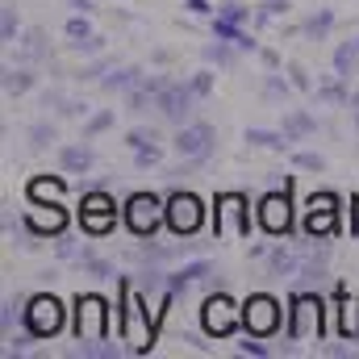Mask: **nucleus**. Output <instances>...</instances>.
Listing matches in <instances>:
<instances>
[{
  "mask_svg": "<svg viewBox=\"0 0 359 359\" xmlns=\"http://www.w3.org/2000/svg\"><path fill=\"white\" fill-rule=\"evenodd\" d=\"M117 334L130 343V351L147 355L155 347V326H151V309L142 305V297L130 288V280H121V313H117Z\"/></svg>",
  "mask_w": 359,
  "mask_h": 359,
  "instance_id": "obj_1",
  "label": "nucleus"
},
{
  "mask_svg": "<svg viewBox=\"0 0 359 359\" xmlns=\"http://www.w3.org/2000/svg\"><path fill=\"white\" fill-rule=\"evenodd\" d=\"M201 330L209 339H234L243 330V305L226 288L205 292V301H201Z\"/></svg>",
  "mask_w": 359,
  "mask_h": 359,
  "instance_id": "obj_2",
  "label": "nucleus"
},
{
  "mask_svg": "<svg viewBox=\"0 0 359 359\" xmlns=\"http://www.w3.org/2000/svg\"><path fill=\"white\" fill-rule=\"evenodd\" d=\"M121 222H126V230L142 243V238H155L159 226H168V209H163V201H159L155 192H134V196L121 205Z\"/></svg>",
  "mask_w": 359,
  "mask_h": 359,
  "instance_id": "obj_3",
  "label": "nucleus"
},
{
  "mask_svg": "<svg viewBox=\"0 0 359 359\" xmlns=\"http://www.w3.org/2000/svg\"><path fill=\"white\" fill-rule=\"evenodd\" d=\"M21 322H25L38 339H55V334L63 330V322H67V309H63V301H59L55 292H34V297L25 301V309H21Z\"/></svg>",
  "mask_w": 359,
  "mask_h": 359,
  "instance_id": "obj_4",
  "label": "nucleus"
},
{
  "mask_svg": "<svg viewBox=\"0 0 359 359\" xmlns=\"http://www.w3.org/2000/svg\"><path fill=\"white\" fill-rule=\"evenodd\" d=\"M280 326H284V309H280V301L271 292H251L243 301V330L247 334L271 339V334H280Z\"/></svg>",
  "mask_w": 359,
  "mask_h": 359,
  "instance_id": "obj_5",
  "label": "nucleus"
},
{
  "mask_svg": "<svg viewBox=\"0 0 359 359\" xmlns=\"http://www.w3.org/2000/svg\"><path fill=\"white\" fill-rule=\"evenodd\" d=\"M213 234L217 238H247L251 234V205L243 192H222L213 201Z\"/></svg>",
  "mask_w": 359,
  "mask_h": 359,
  "instance_id": "obj_6",
  "label": "nucleus"
},
{
  "mask_svg": "<svg viewBox=\"0 0 359 359\" xmlns=\"http://www.w3.org/2000/svg\"><path fill=\"white\" fill-rule=\"evenodd\" d=\"M163 209H168V230H172L176 238H192V234L201 230V222H205L201 196H196V192H184V188H172V192L163 196Z\"/></svg>",
  "mask_w": 359,
  "mask_h": 359,
  "instance_id": "obj_7",
  "label": "nucleus"
},
{
  "mask_svg": "<svg viewBox=\"0 0 359 359\" xmlns=\"http://www.w3.org/2000/svg\"><path fill=\"white\" fill-rule=\"evenodd\" d=\"M196 92H192V84L188 80H168L163 88H159V96H155V113L168 121V126H188L192 117H196Z\"/></svg>",
  "mask_w": 359,
  "mask_h": 359,
  "instance_id": "obj_8",
  "label": "nucleus"
},
{
  "mask_svg": "<svg viewBox=\"0 0 359 359\" xmlns=\"http://www.w3.org/2000/svg\"><path fill=\"white\" fill-rule=\"evenodd\" d=\"M339 209H343V196L339 192H313L309 196V209H305V238H322L330 243L339 234Z\"/></svg>",
  "mask_w": 359,
  "mask_h": 359,
  "instance_id": "obj_9",
  "label": "nucleus"
},
{
  "mask_svg": "<svg viewBox=\"0 0 359 359\" xmlns=\"http://www.w3.org/2000/svg\"><path fill=\"white\" fill-rule=\"evenodd\" d=\"M326 305H322V297L318 292H309V288H297V297H292V309H288V339L292 343H301V339H322V313Z\"/></svg>",
  "mask_w": 359,
  "mask_h": 359,
  "instance_id": "obj_10",
  "label": "nucleus"
},
{
  "mask_svg": "<svg viewBox=\"0 0 359 359\" xmlns=\"http://www.w3.org/2000/svg\"><path fill=\"white\" fill-rule=\"evenodd\" d=\"M172 147H176L180 159H196L201 168L213 159V151H217V130L209 126V121H201V117H192L188 126H180L176 138H172Z\"/></svg>",
  "mask_w": 359,
  "mask_h": 359,
  "instance_id": "obj_11",
  "label": "nucleus"
},
{
  "mask_svg": "<svg viewBox=\"0 0 359 359\" xmlns=\"http://www.w3.org/2000/svg\"><path fill=\"white\" fill-rule=\"evenodd\" d=\"M297 247H301V271L292 276V284H297V288H322L326 276H330V243L305 238V243H297Z\"/></svg>",
  "mask_w": 359,
  "mask_h": 359,
  "instance_id": "obj_12",
  "label": "nucleus"
},
{
  "mask_svg": "<svg viewBox=\"0 0 359 359\" xmlns=\"http://www.w3.org/2000/svg\"><path fill=\"white\" fill-rule=\"evenodd\" d=\"M80 226H84V234L92 238H104L113 226H117V201L109 196V192H84V201H80Z\"/></svg>",
  "mask_w": 359,
  "mask_h": 359,
  "instance_id": "obj_13",
  "label": "nucleus"
},
{
  "mask_svg": "<svg viewBox=\"0 0 359 359\" xmlns=\"http://www.w3.org/2000/svg\"><path fill=\"white\" fill-rule=\"evenodd\" d=\"M72 330H76V343L109 334V305H104V297H96V292H80L76 297V326Z\"/></svg>",
  "mask_w": 359,
  "mask_h": 359,
  "instance_id": "obj_14",
  "label": "nucleus"
},
{
  "mask_svg": "<svg viewBox=\"0 0 359 359\" xmlns=\"http://www.w3.org/2000/svg\"><path fill=\"white\" fill-rule=\"evenodd\" d=\"M259 226L268 230V234H292V201H288V184H284V192H264V201H259Z\"/></svg>",
  "mask_w": 359,
  "mask_h": 359,
  "instance_id": "obj_15",
  "label": "nucleus"
},
{
  "mask_svg": "<svg viewBox=\"0 0 359 359\" xmlns=\"http://www.w3.org/2000/svg\"><path fill=\"white\" fill-rule=\"evenodd\" d=\"M25 217L42 230V238H46V234H63V230H67V213H63V205H59V201H50V205H46V201H29V213H25Z\"/></svg>",
  "mask_w": 359,
  "mask_h": 359,
  "instance_id": "obj_16",
  "label": "nucleus"
},
{
  "mask_svg": "<svg viewBox=\"0 0 359 359\" xmlns=\"http://www.w3.org/2000/svg\"><path fill=\"white\" fill-rule=\"evenodd\" d=\"M59 163H63L67 176H88L92 168H96V151L88 147V138L84 142H63L59 147Z\"/></svg>",
  "mask_w": 359,
  "mask_h": 359,
  "instance_id": "obj_17",
  "label": "nucleus"
},
{
  "mask_svg": "<svg viewBox=\"0 0 359 359\" xmlns=\"http://www.w3.org/2000/svg\"><path fill=\"white\" fill-rule=\"evenodd\" d=\"M268 268L276 280H292L301 271V247L297 243H271L268 247Z\"/></svg>",
  "mask_w": 359,
  "mask_h": 359,
  "instance_id": "obj_18",
  "label": "nucleus"
},
{
  "mask_svg": "<svg viewBox=\"0 0 359 359\" xmlns=\"http://www.w3.org/2000/svg\"><path fill=\"white\" fill-rule=\"evenodd\" d=\"M142 76H147V72H142L138 63H117V67L100 80V92H109V96H126L130 88L142 84Z\"/></svg>",
  "mask_w": 359,
  "mask_h": 359,
  "instance_id": "obj_19",
  "label": "nucleus"
},
{
  "mask_svg": "<svg viewBox=\"0 0 359 359\" xmlns=\"http://www.w3.org/2000/svg\"><path fill=\"white\" fill-rule=\"evenodd\" d=\"M243 142H251V147H264V151H292V138L284 134V130H264V126H247L243 130Z\"/></svg>",
  "mask_w": 359,
  "mask_h": 359,
  "instance_id": "obj_20",
  "label": "nucleus"
},
{
  "mask_svg": "<svg viewBox=\"0 0 359 359\" xmlns=\"http://www.w3.org/2000/svg\"><path fill=\"white\" fill-rule=\"evenodd\" d=\"M238 55H243V50H238L234 42H226V38H213V42L201 46V59H205L209 67H222V72H230V67L238 63Z\"/></svg>",
  "mask_w": 359,
  "mask_h": 359,
  "instance_id": "obj_21",
  "label": "nucleus"
},
{
  "mask_svg": "<svg viewBox=\"0 0 359 359\" xmlns=\"http://www.w3.org/2000/svg\"><path fill=\"white\" fill-rule=\"evenodd\" d=\"M280 130H284L292 142H301V138H313V134H318V117H313V113H305V109H284Z\"/></svg>",
  "mask_w": 359,
  "mask_h": 359,
  "instance_id": "obj_22",
  "label": "nucleus"
},
{
  "mask_svg": "<svg viewBox=\"0 0 359 359\" xmlns=\"http://www.w3.org/2000/svg\"><path fill=\"white\" fill-rule=\"evenodd\" d=\"M34 84H38V72H34L29 63H17V67L8 63V67H4V76H0L4 96H21V92H29Z\"/></svg>",
  "mask_w": 359,
  "mask_h": 359,
  "instance_id": "obj_23",
  "label": "nucleus"
},
{
  "mask_svg": "<svg viewBox=\"0 0 359 359\" xmlns=\"http://www.w3.org/2000/svg\"><path fill=\"white\" fill-rule=\"evenodd\" d=\"M209 21H213V38H226V42H234L243 55H247V50H259V42H255V38H251L243 25H234V21H226V17H217V13H213Z\"/></svg>",
  "mask_w": 359,
  "mask_h": 359,
  "instance_id": "obj_24",
  "label": "nucleus"
},
{
  "mask_svg": "<svg viewBox=\"0 0 359 359\" xmlns=\"http://www.w3.org/2000/svg\"><path fill=\"white\" fill-rule=\"evenodd\" d=\"M38 59H50V46H46V29H25L21 34V46H17V63H38Z\"/></svg>",
  "mask_w": 359,
  "mask_h": 359,
  "instance_id": "obj_25",
  "label": "nucleus"
},
{
  "mask_svg": "<svg viewBox=\"0 0 359 359\" xmlns=\"http://www.w3.org/2000/svg\"><path fill=\"white\" fill-rule=\"evenodd\" d=\"M330 29H334V8H318L313 17H305V21H301V34H305L309 42H326V38H330Z\"/></svg>",
  "mask_w": 359,
  "mask_h": 359,
  "instance_id": "obj_26",
  "label": "nucleus"
},
{
  "mask_svg": "<svg viewBox=\"0 0 359 359\" xmlns=\"http://www.w3.org/2000/svg\"><path fill=\"white\" fill-rule=\"evenodd\" d=\"M76 264H80V271H84V276H92V280H113V276H117V268H113L109 259H100L92 247H84V251L76 255Z\"/></svg>",
  "mask_w": 359,
  "mask_h": 359,
  "instance_id": "obj_27",
  "label": "nucleus"
},
{
  "mask_svg": "<svg viewBox=\"0 0 359 359\" xmlns=\"http://www.w3.org/2000/svg\"><path fill=\"white\" fill-rule=\"evenodd\" d=\"M25 138H29V151H46L50 142H59V126H55L50 117H42V121H34V126L25 130Z\"/></svg>",
  "mask_w": 359,
  "mask_h": 359,
  "instance_id": "obj_28",
  "label": "nucleus"
},
{
  "mask_svg": "<svg viewBox=\"0 0 359 359\" xmlns=\"http://www.w3.org/2000/svg\"><path fill=\"white\" fill-rule=\"evenodd\" d=\"M113 67H117V59H113V55H104V50H100V55H92L88 63H84V67H80V72H76V80H88V84H100V80H104V76H109V72H113Z\"/></svg>",
  "mask_w": 359,
  "mask_h": 359,
  "instance_id": "obj_29",
  "label": "nucleus"
},
{
  "mask_svg": "<svg viewBox=\"0 0 359 359\" xmlns=\"http://www.w3.org/2000/svg\"><path fill=\"white\" fill-rule=\"evenodd\" d=\"M359 63V46L355 38H347V42H339L334 46V76H343V80H351V72H355Z\"/></svg>",
  "mask_w": 359,
  "mask_h": 359,
  "instance_id": "obj_30",
  "label": "nucleus"
},
{
  "mask_svg": "<svg viewBox=\"0 0 359 359\" xmlns=\"http://www.w3.org/2000/svg\"><path fill=\"white\" fill-rule=\"evenodd\" d=\"M176 255H180V247H163L155 238H142V247H138V264H172Z\"/></svg>",
  "mask_w": 359,
  "mask_h": 359,
  "instance_id": "obj_31",
  "label": "nucleus"
},
{
  "mask_svg": "<svg viewBox=\"0 0 359 359\" xmlns=\"http://www.w3.org/2000/svg\"><path fill=\"white\" fill-rule=\"evenodd\" d=\"M72 355H80V359H121V347H117V343H104V339H84Z\"/></svg>",
  "mask_w": 359,
  "mask_h": 359,
  "instance_id": "obj_32",
  "label": "nucleus"
},
{
  "mask_svg": "<svg viewBox=\"0 0 359 359\" xmlns=\"http://www.w3.org/2000/svg\"><path fill=\"white\" fill-rule=\"evenodd\" d=\"M313 96H318V100H326V104H347V96H351V92H347V80H343V76H330L326 84H318V88H313Z\"/></svg>",
  "mask_w": 359,
  "mask_h": 359,
  "instance_id": "obj_33",
  "label": "nucleus"
},
{
  "mask_svg": "<svg viewBox=\"0 0 359 359\" xmlns=\"http://www.w3.org/2000/svg\"><path fill=\"white\" fill-rule=\"evenodd\" d=\"M113 121H117V109H96V113H88V117H84V138H88V142L100 138Z\"/></svg>",
  "mask_w": 359,
  "mask_h": 359,
  "instance_id": "obj_34",
  "label": "nucleus"
},
{
  "mask_svg": "<svg viewBox=\"0 0 359 359\" xmlns=\"http://www.w3.org/2000/svg\"><path fill=\"white\" fill-rule=\"evenodd\" d=\"M121 100H126V113H151V109H155V92L147 88V84L130 88L126 96H121Z\"/></svg>",
  "mask_w": 359,
  "mask_h": 359,
  "instance_id": "obj_35",
  "label": "nucleus"
},
{
  "mask_svg": "<svg viewBox=\"0 0 359 359\" xmlns=\"http://www.w3.org/2000/svg\"><path fill=\"white\" fill-rule=\"evenodd\" d=\"M63 34H67V42H88V38H92L88 13H72V17H67V25H63Z\"/></svg>",
  "mask_w": 359,
  "mask_h": 359,
  "instance_id": "obj_36",
  "label": "nucleus"
},
{
  "mask_svg": "<svg viewBox=\"0 0 359 359\" xmlns=\"http://www.w3.org/2000/svg\"><path fill=\"white\" fill-rule=\"evenodd\" d=\"M217 17H226V21H234V25H247V21H255V13H251L243 0H222V4H217Z\"/></svg>",
  "mask_w": 359,
  "mask_h": 359,
  "instance_id": "obj_37",
  "label": "nucleus"
},
{
  "mask_svg": "<svg viewBox=\"0 0 359 359\" xmlns=\"http://www.w3.org/2000/svg\"><path fill=\"white\" fill-rule=\"evenodd\" d=\"M34 339H38V334H34L29 326H25V330H13V334H4V343H8V347H4V355H8V359H13V355H25V351L34 347Z\"/></svg>",
  "mask_w": 359,
  "mask_h": 359,
  "instance_id": "obj_38",
  "label": "nucleus"
},
{
  "mask_svg": "<svg viewBox=\"0 0 359 359\" xmlns=\"http://www.w3.org/2000/svg\"><path fill=\"white\" fill-rule=\"evenodd\" d=\"M292 168L297 172H326V155H318V151H292Z\"/></svg>",
  "mask_w": 359,
  "mask_h": 359,
  "instance_id": "obj_39",
  "label": "nucleus"
},
{
  "mask_svg": "<svg viewBox=\"0 0 359 359\" xmlns=\"http://www.w3.org/2000/svg\"><path fill=\"white\" fill-rule=\"evenodd\" d=\"M17 29H21V17L13 4H0V38L4 42H17Z\"/></svg>",
  "mask_w": 359,
  "mask_h": 359,
  "instance_id": "obj_40",
  "label": "nucleus"
},
{
  "mask_svg": "<svg viewBox=\"0 0 359 359\" xmlns=\"http://www.w3.org/2000/svg\"><path fill=\"white\" fill-rule=\"evenodd\" d=\"M288 92H292V80H284L280 72H271L268 80H264V96L268 100H288Z\"/></svg>",
  "mask_w": 359,
  "mask_h": 359,
  "instance_id": "obj_41",
  "label": "nucleus"
},
{
  "mask_svg": "<svg viewBox=\"0 0 359 359\" xmlns=\"http://www.w3.org/2000/svg\"><path fill=\"white\" fill-rule=\"evenodd\" d=\"M188 84H192V92H196V96H201V100H205V96H209V92H213V84H217V76H213V67H209V63H205V67H201V72H196V76H188Z\"/></svg>",
  "mask_w": 359,
  "mask_h": 359,
  "instance_id": "obj_42",
  "label": "nucleus"
},
{
  "mask_svg": "<svg viewBox=\"0 0 359 359\" xmlns=\"http://www.w3.org/2000/svg\"><path fill=\"white\" fill-rule=\"evenodd\" d=\"M284 13H288V0H264L255 8V25H268L271 17H284Z\"/></svg>",
  "mask_w": 359,
  "mask_h": 359,
  "instance_id": "obj_43",
  "label": "nucleus"
},
{
  "mask_svg": "<svg viewBox=\"0 0 359 359\" xmlns=\"http://www.w3.org/2000/svg\"><path fill=\"white\" fill-rule=\"evenodd\" d=\"M155 142H159V134L147 130V126H134V130L126 134V147H130V151H138V147H155Z\"/></svg>",
  "mask_w": 359,
  "mask_h": 359,
  "instance_id": "obj_44",
  "label": "nucleus"
},
{
  "mask_svg": "<svg viewBox=\"0 0 359 359\" xmlns=\"http://www.w3.org/2000/svg\"><path fill=\"white\" fill-rule=\"evenodd\" d=\"M67 100H72V96H67L63 88H46V92H42V109H50V113H59V117H63Z\"/></svg>",
  "mask_w": 359,
  "mask_h": 359,
  "instance_id": "obj_45",
  "label": "nucleus"
},
{
  "mask_svg": "<svg viewBox=\"0 0 359 359\" xmlns=\"http://www.w3.org/2000/svg\"><path fill=\"white\" fill-rule=\"evenodd\" d=\"M238 355H255V359H268L271 347L264 343V339H255V334H247L243 343H238Z\"/></svg>",
  "mask_w": 359,
  "mask_h": 359,
  "instance_id": "obj_46",
  "label": "nucleus"
},
{
  "mask_svg": "<svg viewBox=\"0 0 359 359\" xmlns=\"http://www.w3.org/2000/svg\"><path fill=\"white\" fill-rule=\"evenodd\" d=\"M159 159H163V147L155 142V147H138L134 151V163L138 168H159Z\"/></svg>",
  "mask_w": 359,
  "mask_h": 359,
  "instance_id": "obj_47",
  "label": "nucleus"
},
{
  "mask_svg": "<svg viewBox=\"0 0 359 359\" xmlns=\"http://www.w3.org/2000/svg\"><path fill=\"white\" fill-rule=\"evenodd\" d=\"M288 80H292L297 92H313V80H309V72H305L301 63H288Z\"/></svg>",
  "mask_w": 359,
  "mask_h": 359,
  "instance_id": "obj_48",
  "label": "nucleus"
},
{
  "mask_svg": "<svg viewBox=\"0 0 359 359\" xmlns=\"http://www.w3.org/2000/svg\"><path fill=\"white\" fill-rule=\"evenodd\" d=\"M80 251H84V247H76L67 234H55V255H59V259H76Z\"/></svg>",
  "mask_w": 359,
  "mask_h": 359,
  "instance_id": "obj_49",
  "label": "nucleus"
},
{
  "mask_svg": "<svg viewBox=\"0 0 359 359\" xmlns=\"http://www.w3.org/2000/svg\"><path fill=\"white\" fill-rule=\"evenodd\" d=\"M180 271H184V276H188V280L196 284V280H205V276L213 271V264H209V259H192V264H184Z\"/></svg>",
  "mask_w": 359,
  "mask_h": 359,
  "instance_id": "obj_50",
  "label": "nucleus"
},
{
  "mask_svg": "<svg viewBox=\"0 0 359 359\" xmlns=\"http://www.w3.org/2000/svg\"><path fill=\"white\" fill-rule=\"evenodd\" d=\"M13 322H17V305L4 297V301H0V326H4V334H13Z\"/></svg>",
  "mask_w": 359,
  "mask_h": 359,
  "instance_id": "obj_51",
  "label": "nucleus"
},
{
  "mask_svg": "<svg viewBox=\"0 0 359 359\" xmlns=\"http://www.w3.org/2000/svg\"><path fill=\"white\" fill-rule=\"evenodd\" d=\"M184 8H188L192 17H213V13H217V8H213L209 0H184Z\"/></svg>",
  "mask_w": 359,
  "mask_h": 359,
  "instance_id": "obj_52",
  "label": "nucleus"
},
{
  "mask_svg": "<svg viewBox=\"0 0 359 359\" xmlns=\"http://www.w3.org/2000/svg\"><path fill=\"white\" fill-rule=\"evenodd\" d=\"M326 355H339V359H351V355H359L355 347H343V343H330L326 347Z\"/></svg>",
  "mask_w": 359,
  "mask_h": 359,
  "instance_id": "obj_53",
  "label": "nucleus"
},
{
  "mask_svg": "<svg viewBox=\"0 0 359 359\" xmlns=\"http://www.w3.org/2000/svg\"><path fill=\"white\" fill-rule=\"evenodd\" d=\"M67 8H72V13H96V0H67Z\"/></svg>",
  "mask_w": 359,
  "mask_h": 359,
  "instance_id": "obj_54",
  "label": "nucleus"
},
{
  "mask_svg": "<svg viewBox=\"0 0 359 359\" xmlns=\"http://www.w3.org/2000/svg\"><path fill=\"white\" fill-rule=\"evenodd\" d=\"M259 59H264L268 72H280V55H276V50H259Z\"/></svg>",
  "mask_w": 359,
  "mask_h": 359,
  "instance_id": "obj_55",
  "label": "nucleus"
},
{
  "mask_svg": "<svg viewBox=\"0 0 359 359\" xmlns=\"http://www.w3.org/2000/svg\"><path fill=\"white\" fill-rule=\"evenodd\" d=\"M347 109H351V121H355V130H359V92L347 96Z\"/></svg>",
  "mask_w": 359,
  "mask_h": 359,
  "instance_id": "obj_56",
  "label": "nucleus"
},
{
  "mask_svg": "<svg viewBox=\"0 0 359 359\" xmlns=\"http://www.w3.org/2000/svg\"><path fill=\"white\" fill-rule=\"evenodd\" d=\"M351 234L359 238V196H355V209H351Z\"/></svg>",
  "mask_w": 359,
  "mask_h": 359,
  "instance_id": "obj_57",
  "label": "nucleus"
},
{
  "mask_svg": "<svg viewBox=\"0 0 359 359\" xmlns=\"http://www.w3.org/2000/svg\"><path fill=\"white\" fill-rule=\"evenodd\" d=\"M355 343H359V326H355Z\"/></svg>",
  "mask_w": 359,
  "mask_h": 359,
  "instance_id": "obj_58",
  "label": "nucleus"
},
{
  "mask_svg": "<svg viewBox=\"0 0 359 359\" xmlns=\"http://www.w3.org/2000/svg\"><path fill=\"white\" fill-rule=\"evenodd\" d=\"M355 46H359V34H355Z\"/></svg>",
  "mask_w": 359,
  "mask_h": 359,
  "instance_id": "obj_59",
  "label": "nucleus"
}]
</instances>
